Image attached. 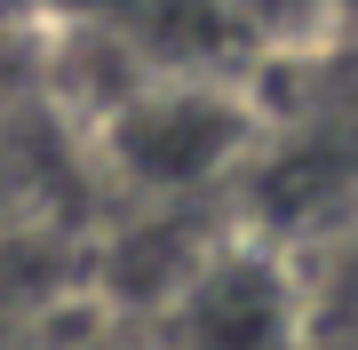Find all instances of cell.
<instances>
[{
    "label": "cell",
    "instance_id": "6da1fadb",
    "mask_svg": "<svg viewBox=\"0 0 358 350\" xmlns=\"http://www.w3.org/2000/svg\"><path fill=\"white\" fill-rule=\"evenodd\" d=\"M176 350H303V302L271 255H223L183 286Z\"/></svg>",
    "mask_w": 358,
    "mask_h": 350
},
{
    "label": "cell",
    "instance_id": "7a4b0ae2",
    "mask_svg": "<svg viewBox=\"0 0 358 350\" xmlns=\"http://www.w3.org/2000/svg\"><path fill=\"white\" fill-rule=\"evenodd\" d=\"M112 152L128 159L143 183H199V175H215L223 159L239 152V119H231L215 96H192V88L143 96L136 112H120Z\"/></svg>",
    "mask_w": 358,
    "mask_h": 350
}]
</instances>
